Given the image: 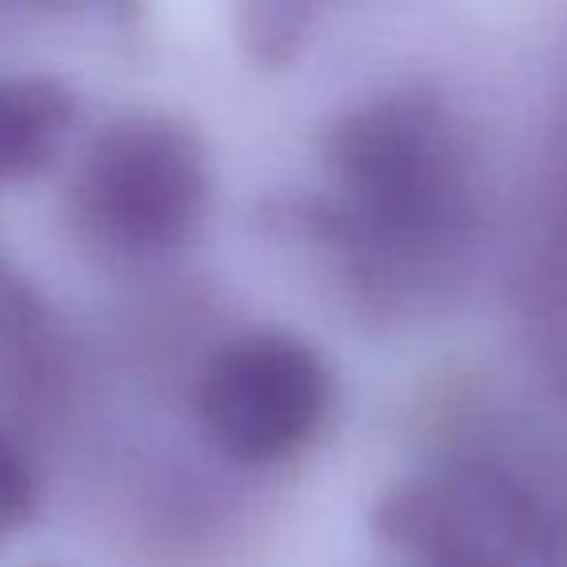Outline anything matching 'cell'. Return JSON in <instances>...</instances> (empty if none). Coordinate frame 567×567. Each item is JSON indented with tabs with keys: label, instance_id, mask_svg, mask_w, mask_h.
Listing matches in <instances>:
<instances>
[{
	"label": "cell",
	"instance_id": "7",
	"mask_svg": "<svg viewBox=\"0 0 567 567\" xmlns=\"http://www.w3.org/2000/svg\"><path fill=\"white\" fill-rule=\"evenodd\" d=\"M35 502H40V486H35L32 463L9 432H0V544L12 540L32 520Z\"/></svg>",
	"mask_w": 567,
	"mask_h": 567
},
{
	"label": "cell",
	"instance_id": "6",
	"mask_svg": "<svg viewBox=\"0 0 567 567\" xmlns=\"http://www.w3.org/2000/svg\"><path fill=\"white\" fill-rule=\"evenodd\" d=\"M308 24L311 9L303 4H249L241 9V43L257 63L284 66L308 40Z\"/></svg>",
	"mask_w": 567,
	"mask_h": 567
},
{
	"label": "cell",
	"instance_id": "1",
	"mask_svg": "<svg viewBox=\"0 0 567 567\" xmlns=\"http://www.w3.org/2000/svg\"><path fill=\"white\" fill-rule=\"evenodd\" d=\"M339 203L319 226L365 260L432 252L471 214V148L424 90H389L339 117L323 141Z\"/></svg>",
	"mask_w": 567,
	"mask_h": 567
},
{
	"label": "cell",
	"instance_id": "2",
	"mask_svg": "<svg viewBox=\"0 0 567 567\" xmlns=\"http://www.w3.org/2000/svg\"><path fill=\"white\" fill-rule=\"evenodd\" d=\"M206 144L167 113H125L86 144L66 190V210L90 249L152 260L190 241L210 206Z\"/></svg>",
	"mask_w": 567,
	"mask_h": 567
},
{
	"label": "cell",
	"instance_id": "3",
	"mask_svg": "<svg viewBox=\"0 0 567 567\" xmlns=\"http://www.w3.org/2000/svg\"><path fill=\"white\" fill-rule=\"evenodd\" d=\"M339 385L323 350L292 331H245L198 373L195 409L214 451L234 463L296 458L327 432Z\"/></svg>",
	"mask_w": 567,
	"mask_h": 567
},
{
	"label": "cell",
	"instance_id": "5",
	"mask_svg": "<svg viewBox=\"0 0 567 567\" xmlns=\"http://www.w3.org/2000/svg\"><path fill=\"white\" fill-rule=\"evenodd\" d=\"M79 117V94L55 74H0V183L43 172Z\"/></svg>",
	"mask_w": 567,
	"mask_h": 567
},
{
	"label": "cell",
	"instance_id": "4",
	"mask_svg": "<svg viewBox=\"0 0 567 567\" xmlns=\"http://www.w3.org/2000/svg\"><path fill=\"white\" fill-rule=\"evenodd\" d=\"M533 494L486 463H440L381 489L370 528L420 567H520L536 544Z\"/></svg>",
	"mask_w": 567,
	"mask_h": 567
},
{
	"label": "cell",
	"instance_id": "8",
	"mask_svg": "<svg viewBox=\"0 0 567 567\" xmlns=\"http://www.w3.org/2000/svg\"><path fill=\"white\" fill-rule=\"evenodd\" d=\"M48 319L43 296L12 260L0 257V339H28Z\"/></svg>",
	"mask_w": 567,
	"mask_h": 567
}]
</instances>
